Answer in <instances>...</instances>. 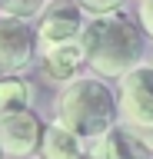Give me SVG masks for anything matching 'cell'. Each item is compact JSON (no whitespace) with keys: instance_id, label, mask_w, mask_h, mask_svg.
<instances>
[{"instance_id":"cell-1","label":"cell","mask_w":153,"mask_h":159,"mask_svg":"<svg viewBox=\"0 0 153 159\" xmlns=\"http://www.w3.org/2000/svg\"><path fill=\"white\" fill-rule=\"evenodd\" d=\"M83 47H87V63L93 66L97 76H127L130 70L140 66L143 53V33L130 17L117 13H97L87 20L83 30Z\"/></svg>"},{"instance_id":"cell-2","label":"cell","mask_w":153,"mask_h":159,"mask_svg":"<svg viewBox=\"0 0 153 159\" xmlns=\"http://www.w3.org/2000/svg\"><path fill=\"white\" fill-rule=\"evenodd\" d=\"M120 119L113 89L100 76H77L57 96V123L80 133L87 143L107 136Z\"/></svg>"},{"instance_id":"cell-3","label":"cell","mask_w":153,"mask_h":159,"mask_svg":"<svg viewBox=\"0 0 153 159\" xmlns=\"http://www.w3.org/2000/svg\"><path fill=\"white\" fill-rule=\"evenodd\" d=\"M120 116L130 133L153 129V66H136L120 80Z\"/></svg>"},{"instance_id":"cell-4","label":"cell","mask_w":153,"mask_h":159,"mask_svg":"<svg viewBox=\"0 0 153 159\" xmlns=\"http://www.w3.org/2000/svg\"><path fill=\"white\" fill-rule=\"evenodd\" d=\"M87 20H83L80 0H53L40 13V30H37V43L40 50L57 47V43H73L83 37Z\"/></svg>"},{"instance_id":"cell-5","label":"cell","mask_w":153,"mask_h":159,"mask_svg":"<svg viewBox=\"0 0 153 159\" xmlns=\"http://www.w3.org/2000/svg\"><path fill=\"white\" fill-rule=\"evenodd\" d=\"M43 123L40 116L33 113V109H17V113H7V116H0V146L3 152L13 159H23L37 152L43 143Z\"/></svg>"},{"instance_id":"cell-6","label":"cell","mask_w":153,"mask_h":159,"mask_svg":"<svg viewBox=\"0 0 153 159\" xmlns=\"http://www.w3.org/2000/svg\"><path fill=\"white\" fill-rule=\"evenodd\" d=\"M37 33L27 27V20L0 13V73H17L33 60Z\"/></svg>"},{"instance_id":"cell-7","label":"cell","mask_w":153,"mask_h":159,"mask_svg":"<svg viewBox=\"0 0 153 159\" xmlns=\"http://www.w3.org/2000/svg\"><path fill=\"white\" fill-rule=\"evenodd\" d=\"M40 57H43L47 76H53V80H77V73H80L83 63H87V47H83V40L57 43V47L40 50Z\"/></svg>"},{"instance_id":"cell-8","label":"cell","mask_w":153,"mask_h":159,"mask_svg":"<svg viewBox=\"0 0 153 159\" xmlns=\"http://www.w3.org/2000/svg\"><path fill=\"white\" fill-rule=\"evenodd\" d=\"M40 156L43 159H87V139L73 129L60 126V123H53L43 129Z\"/></svg>"},{"instance_id":"cell-9","label":"cell","mask_w":153,"mask_h":159,"mask_svg":"<svg viewBox=\"0 0 153 159\" xmlns=\"http://www.w3.org/2000/svg\"><path fill=\"white\" fill-rule=\"evenodd\" d=\"M93 159H146V149L127 126H113L107 136L93 139Z\"/></svg>"},{"instance_id":"cell-10","label":"cell","mask_w":153,"mask_h":159,"mask_svg":"<svg viewBox=\"0 0 153 159\" xmlns=\"http://www.w3.org/2000/svg\"><path fill=\"white\" fill-rule=\"evenodd\" d=\"M30 96H33V89H30V83L23 76L0 73V116L17 113V109H27L30 106Z\"/></svg>"},{"instance_id":"cell-11","label":"cell","mask_w":153,"mask_h":159,"mask_svg":"<svg viewBox=\"0 0 153 159\" xmlns=\"http://www.w3.org/2000/svg\"><path fill=\"white\" fill-rule=\"evenodd\" d=\"M47 3L50 0H0V13L30 20V17H40L43 10H47Z\"/></svg>"},{"instance_id":"cell-12","label":"cell","mask_w":153,"mask_h":159,"mask_svg":"<svg viewBox=\"0 0 153 159\" xmlns=\"http://www.w3.org/2000/svg\"><path fill=\"white\" fill-rule=\"evenodd\" d=\"M123 3H127V0H80V7L87 10L90 17H97V13H117Z\"/></svg>"},{"instance_id":"cell-13","label":"cell","mask_w":153,"mask_h":159,"mask_svg":"<svg viewBox=\"0 0 153 159\" xmlns=\"http://www.w3.org/2000/svg\"><path fill=\"white\" fill-rule=\"evenodd\" d=\"M136 17H140V30L146 33V37H153V0H140Z\"/></svg>"},{"instance_id":"cell-14","label":"cell","mask_w":153,"mask_h":159,"mask_svg":"<svg viewBox=\"0 0 153 159\" xmlns=\"http://www.w3.org/2000/svg\"><path fill=\"white\" fill-rule=\"evenodd\" d=\"M0 159H7V152H3V146H0Z\"/></svg>"}]
</instances>
